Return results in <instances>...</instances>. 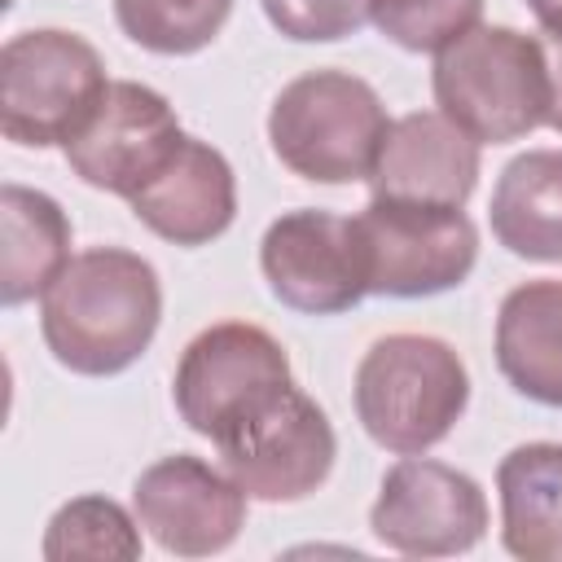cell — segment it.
<instances>
[{"label":"cell","mask_w":562,"mask_h":562,"mask_svg":"<svg viewBox=\"0 0 562 562\" xmlns=\"http://www.w3.org/2000/svg\"><path fill=\"white\" fill-rule=\"evenodd\" d=\"M369 294L382 299H430L461 285L479 259V228L461 206L369 198L351 215Z\"/></svg>","instance_id":"6"},{"label":"cell","mask_w":562,"mask_h":562,"mask_svg":"<svg viewBox=\"0 0 562 562\" xmlns=\"http://www.w3.org/2000/svg\"><path fill=\"white\" fill-rule=\"evenodd\" d=\"M540 53H544V79H549V114L544 123L562 132V26H540Z\"/></svg>","instance_id":"23"},{"label":"cell","mask_w":562,"mask_h":562,"mask_svg":"<svg viewBox=\"0 0 562 562\" xmlns=\"http://www.w3.org/2000/svg\"><path fill=\"white\" fill-rule=\"evenodd\" d=\"M391 119L382 97L347 70H307L290 79L268 110L272 154L303 180H369Z\"/></svg>","instance_id":"4"},{"label":"cell","mask_w":562,"mask_h":562,"mask_svg":"<svg viewBox=\"0 0 562 562\" xmlns=\"http://www.w3.org/2000/svg\"><path fill=\"white\" fill-rule=\"evenodd\" d=\"M540 26H562V0H527Z\"/></svg>","instance_id":"24"},{"label":"cell","mask_w":562,"mask_h":562,"mask_svg":"<svg viewBox=\"0 0 562 562\" xmlns=\"http://www.w3.org/2000/svg\"><path fill=\"white\" fill-rule=\"evenodd\" d=\"M259 268L277 303L303 316L351 312L364 294V255L356 224L334 211H285L259 241Z\"/></svg>","instance_id":"10"},{"label":"cell","mask_w":562,"mask_h":562,"mask_svg":"<svg viewBox=\"0 0 562 562\" xmlns=\"http://www.w3.org/2000/svg\"><path fill=\"white\" fill-rule=\"evenodd\" d=\"M162 321V285L149 259L123 246H92L40 294V329L57 364L83 378L132 369Z\"/></svg>","instance_id":"1"},{"label":"cell","mask_w":562,"mask_h":562,"mask_svg":"<svg viewBox=\"0 0 562 562\" xmlns=\"http://www.w3.org/2000/svg\"><path fill=\"white\" fill-rule=\"evenodd\" d=\"M44 558H140V518H132L110 496H75L66 501L44 531Z\"/></svg>","instance_id":"20"},{"label":"cell","mask_w":562,"mask_h":562,"mask_svg":"<svg viewBox=\"0 0 562 562\" xmlns=\"http://www.w3.org/2000/svg\"><path fill=\"white\" fill-rule=\"evenodd\" d=\"M487 220L509 255L562 263V149H527L505 162Z\"/></svg>","instance_id":"17"},{"label":"cell","mask_w":562,"mask_h":562,"mask_svg":"<svg viewBox=\"0 0 562 562\" xmlns=\"http://www.w3.org/2000/svg\"><path fill=\"white\" fill-rule=\"evenodd\" d=\"M285 382L290 356L268 329L246 321H220L180 351L171 395L180 422L215 443L228 426H237L259 400H268Z\"/></svg>","instance_id":"8"},{"label":"cell","mask_w":562,"mask_h":562,"mask_svg":"<svg viewBox=\"0 0 562 562\" xmlns=\"http://www.w3.org/2000/svg\"><path fill=\"white\" fill-rule=\"evenodd\" d=\"M369 184L378 198L465 206L479 184V140L443 110H417L386 127Z\"/></svg>","instance_id":"13"},{"label":"cell","mask_w":562,"mask_h":562,"mask_svg":"<svg viewBox=\"0 0 562 562\" xmlns=\"http://www.w3.org/2000/svg\"><path fill=\"white\" fill-rule=\"evenodd\" d=\"M369 527L404 558L470 553L487 531V496L470 474L417 452L386 470Z\"/></svg>","instance_id":"9"},{"label":"cell","mask_w":562,"mask_h":562,"mask_svg":"<svg viewBox=\"0 0 562 562\" xmlns=\"http://www.w3.org/2000/svg\"><path fill=\"white\" fill-rule=\"evenodd\" d=\"M356 417L364 435L395 452L417 457L452 435L470 404V373L461 356L430 334H386L356 364Z\"/></svg>","instance_id":"2"},{"label":"cell","mask_w":562,"mask_h":562,"mask_svg":"<svg viewBox=\"0 0 562 562\" xmlns=\"http://www.w3.org/2000/svg\"><path fill=\"white\" fill-rule=\"evenodd\" d=\"M496 369L518 395L562 408V281H522L501 299Z\"/></svg>","instance_id":"15"},{"label":"cell","mask_w":562,"mask_h":562,"mask_svg":"<svg viewBox=\"0 0 562 562\" xmlns=\"http://www.w3.org/2000/svg\"><path fill=\"white\" fill-rule=\"evenodd\" d=\"M483 0H369V22L408 53H439L479 26Z\"/></svg>","instance_id":"21"},{"label":"cell","mask_w":562,"mask_h":562,"mask_svg":"<svg viewBox=\"0 0 562 562\" xmlns=\"http://www.w3.org/2000/svg\"><path fill=\"white\" fill-rule=\"evenodd\" d=\"M105 88V61L83 35L22 31L0 48V132L26 149L66 145Z\"/></svg>","instance_id":"5"},{"label":"cell","mask_w":562,"mask_h":562,"mask_svg":"<svg viewBox=\"0 0 562 562\" xmlns=\"http://www.w3.org/2000/svg\"><path fill=\"white\" fill-rule=\"evenodd\" d=\"M246 487L228 470H215L189 452L154 461L132 487L140 527L180 558L224 553L246 527Z\"/></svg>","instance_id":"12"},{"label":"cell","mask_w":562,"mask_h":562,"mask_svg":"<svg viewBox=\"0 0 562 562\" xmlns=\"http://www.w3.org/2000/svg\"><path fill=\"white\" fill-rule=\"evenodd\" d=\"M127 206L162 241L206 246L228 233L237 215V180L215 145L184 136L180 149L127 198Z\"/></svg>","instance_id":"14"},{"label":"cell","mask_w":562,"mask_h":562,"mask_svg":"<svg viewBox=\"0 0 562 562\" xmlns=\"http://www.w3.org/2000/svg\"><path fill=\"white\" fill-rule=\"evenodd\" d=\"M233 13V0H114L123 35L162 57H189L206 48Z\"/></svg>","instance_id":"19"},{"label":"cell","mask_w":562,"mask_h":562,"mask_svg":"<svg viewBox=\"0 0 562 562\" xmlns=\"http://www.w3.org/2000/svg\"><path fill=\"white\" fill-rule=\"evenodd\" d=\"M268 22L299 44H334L369 22V0H263Z\"/></svg>","instance_id":"22"},{"label":"cell","mask_w":562,"mask_h":562,"mask_svg":"<svg viewBox=\"0 0 562 562\" xmlns=\"http://www.w3.org/2000/svg\"><path fill=\"white\" fill-rule=\"evenodd\" d=\"M435 105L479 145H509L549 114L544 53L514 26H470L435 53Z\"/></svg>","instance_id":"3"},{"label":"cell","mask_w":562,"mask_h":562,"mask_svg":"<svg viewBox=\"0 0 562 562\" xmlns=\"http://www.w3.org/2000/svg\"><path fill=\"white\" fill-rule=\"evenodd\" d=\"M184 140L171 101L145 83L110 79L92 114L61 145L70 171L105 193L132 198Z\"/></svg>","instance_id":"11"},{"label":"cell","mask_w":562,"mask_h":562,"mask_svg":"<svg viewBox=\"0 0 562 562\" xmlns=\"http://www.w3.org/2000/svg\"><path fill=\"white\" fill-rule=\"evenodd\" d=\"M0 228H4V263H0V299L4 307H22L53 285V277L70 263V220L57 198L4 184L0 189Z\"/></svg>","instance_id":"18"},{"label":"cell","mask_w":562,"mask_h":562,"mask_svg":"<svg viewBox=\"0 0 562 562\" xmlns=\"http://www.w3.org/2000/svg\"><path fill=\"white\" fill-rule=\"evenodd\" d=\"M501 540L522 562H562V443H518L496 465Z\"/></svg>","instance_id":"16"},{"label":"cell","mask_w":562,"mask_h":562,"mask_svg":"<svg viewBox=\"0 0 562 562\" xmlns=\"http://www.w3.org/2000/svg\"><path fill=\"white\" fill-rule=\"evenodd\" d=\"M224 470L246 487L250 501H303L312 496L338 457L334 426L325 408L294 386H277L268 400H259L237 426H228L220 439Z\"/></svg>","instance_id":"7"}]
</instances>
